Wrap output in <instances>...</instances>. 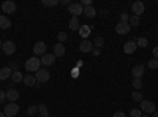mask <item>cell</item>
Returning <instances> with one entry per match:
<instances>
[{
    "label": "cell",
    "mask_w": 158,
    "mask_h": 117,
    "mask_svg": "<svg viewBox=\"0 0 158 117\" xmlns=\"http://www.w3.org/2000/svg\"><path fill=\"white\" fill-rule=\"evenodd\" d=\"M131 11L135 13V16H141L144 11H146V5H144L141 0H138V2H135L133 5H131Z\"/></svg>",
    "instance_id": "8992f818"
},
{
    "label": "cell",
    "mask_w": 158,
    "mask_h": 117,
    "mask_svg": "<svg viewBox=\"0 0 158 117\" xmlns=\"http://www.w3.org/2000/svg\"><path fill=\"white\" fill-rule=\"evenodd\" d=\"M130 16H128V13H120V22H128Z\"/></svg>",
    "instance_id": "e575fe53"
},
{
    "label": "cell",
    "mask_w": 158,
    "mask_h": 117,
    "mask_svg": "<svg viewBox=\"0 0 158 117\" xmlns=\"http://www.w3.org/2000/svg\"><path fill=\"white\" fill-rule=\"evenodd\" d=\"M11 27V21L6 18V16H3V15H0V29H3V30H6V29H10Z\"/></svg>",
    "instance_id": "ffe728a7"
},
{
    "label": "cell",
    "mask_w": 158,
    "mask_h": 117,
    "mask_svg": "<svg viewBox=\"0 0 158 117\" xmlns=\"http://www.w3.org/2000/svg\"><path fill=\"white\" fill-rule=\"evenodd\" d=\"M36 112H38V106H36V105H33V106H30V108L27 109V114H29V115H32V117H33Z\"/></svg>",
    "instance_id": "d6a6232c"
},
{
    "label": "cell",
    "mask_w": 158,
    "mask_h": 117,
    "mask_svg": "<svg viewBox=\"0 0 158 117\" xmlns=\"http://www.w3.org/2000/svg\"><path fill=\"white\" fill-rule=\"evenodd\" d=\"M131 74H133L135 77H142V74H144V65L142 63H139V65H135L133 68H131Z\"/></svg>",
    "instance_id": "9a60e30c"
},
{
    "label": "cell",
    "mask_w": 158,
    "mask_h": 117,
    "mask_svg": "<svg viewBox=\"0 0 158 117\" xmlns=\"http://www.w3.org/2000/svg\"><path fill=\"white\" fill-rule=\"evenodd\" d=\"M92 49H94V43L90 40H82L79 43V51L81 52H92Z\"/></svg>",
    "instance_id": "8fae6325"
},
{
    "label": "cell",
    "mask_w": 158,
    "mask_h": 117,
    "mask_svg": "<svg viewBox=\"0 0 158 117\" xmlns=\"http://www.w3.org/2000/svg\"><path fill=\"white\" fill-rule=\"evenodd\" d=\"M147 67H149L150 70H156V68H158V60H156V59L149 60V62H147Z\"/></svg>",
    "instance_id": "f546056e"
},
{
    "label": "cell",
    "mask_w": 158,
    "mask_h": 117,
    "mask_svg": "<svg viewBox=\"0 0 158 117\" xmlns=\"http://www.w3.org/2000/svg\"><path fill=\"white\" fill-rule=\"evenodd\" d=\"M82 67V60H77L76 62V68H81Z\"/></svg>",
    "instance_id": "7bdbcfd3"
},
{
    "label": "cell",
    "mask_w": 158,
    "mask_h": 117,
    "mask_svg": "<svg viewBox=\"0 0 158 117\" xmlns=\"http://www.w3.org/2000/svg\"><path fill=\"white\" fill-rule=\"evenodd\" d=\"M71 76H73V77H77V76H79V68H73V70H71Z\"/></svg>",
    "instance_id": "74e56055"
},
{
    "label": "cell",
    "mask_w": 158,
    "mask_h": 117,
    "mask_svg": "<svg viewBox=\"0 0 158 117\" xmlns=\"http://www.w3.org/2000/svg\"><path fill=\"white\" fill-rule=\"evenodd\" d=\"M33 54H35V57L44 56V54H46V43H43V41L35 43V46H33Z\"/></svg>",
    "instance_id": "9c48e42d"
},
{
    "label": "cell",
    "mask_w": 158,
    "mask_h": 117,
    "mask_svg": "<svg viewBox=\"0 0 158 117\" xmlns=\"http://www.w3.org/2000/svg\"><path fill=\"white\" fill-rule=\"evenodd\" d=\"M0 117H6V115H5V112H2V111H0Z\"/></svg>",
    "instance_id": "ee69618b"
},
{
    "label": "cell",
    "mask_w": 158,
    "mask_h": 117,
    "mask_svg": "<svg viewBox=\"0 0 158 117\" xmlns=\"http://www.w3.org/2000/svg\"><path fill=\"white\" fill-rule=\"evenodd\" d=\"M38 114L41 115V117H48L49 115V112H48V108H46V105H38Z\"/></svg>",
    "instance_id": "cb8c5ba5"
},
{
    "label": "cell",
    "mask_w": 158,
    "mask_h": 117,
    "mask_svg": "<svg viewBox=\"0 0 158 117\" xmlns=\"http://www.w3.org/2000/svg\"><path fill=\"white\" fill-rule=\"evenodd\" d=\"M22 82L27 86V87H35L36 86V79H35V76L33 74H27V76H24V79H22Z\"/></svg>",
    "instance_id": "e0dca14e"
},
{
    "label": "cell",
    "mask_w": 158,
    "mask_h": 117,
    "mask_svg": "<svg viewBox=\"0 0 158 117\" xmlns=\"http://www.w3.org/2000/svg\"><path fill=\"white\" fill-rule=\"evenodd\" d=\"M65 51H67V49H65V46L62 43H57L54 46V52H52V54H54L56 57H62V56H65Z\"/></svg>",
    "instance_id": "d6986e66"
},
{
    "label": "cell",
    "mask_w": 158,
    "mask_h": 117,
    "mask_svg": "<svg viewBox=\"0 0 158 117\" xmlns=\"http://www.w3.org/2000/svg\"><path fill=\"white\" fill-rule=\"evenodd\" d=\"M60 3H62V5H68V6L71 5V3H70V0H60Z\"/></svg>",
    "instance_id": "b9f144b4"
},
{
    "label": "cell",
    "mask_w": 158,
    "mask_h": 117,
    "mask_svg": "<svg viewBox=\"0 0 158 117\" xmlns=\"http://www.w3.org/2000/svg\"><path fill=\"white\" fill-rule=\"evenodd\" d=\"M41 65H44V67H49V65H54V62H56V56L54 54H49V52H46L44 56H41Z\"/></svg>",
    "instance_id": "7c38bea8"
},
{
    "label": "cell",
    "mask_w": 158,
    "mask_h": 117,
    "mask_svg": "<svg viewBox=\"0 0 158 117\" xmlns=\"http://www.w3.org/2000/svg\"><path fill=\"white\" fill-rule=\"evenodd\" d=\"M22 79H24V74H22V73L13 71V74H11V81H13V82H22Z\"/></svg>",
    "instance_id": "603a6c76"
},
{
    "label": "cell",
    "mask_w": 158,
    "mask_h": 117,
    "mask_svg": "<svg viewBox=\"0 0 158 117\" xmlns=\"http://www.w3.org/2000/svg\"><path fill=\"white\" fill-rule=\"evenodd\" d=\"M84 16H87V18H95L97 16V10L94 8V5L84 8Z\"/></svg>",
    "instance_id": "44dd1931"
},
{
    "label": "cell",
    "mask_w": 158,
    "mask_h": 117,
    "mask_svg": "<svg viewBox=\"0 0 158 117\" xmlns=\"http://www.w3.org/2000/svg\"><path fill=\"white\" fill-rule=\"evenodd\" d=\"M11 74H13V70L10 67H3L2 70H0V81L8 79V77H11Z\"/></svg>",
    "instance_id": "ac0fdd59"
},
{
    "label": "cell",
    "mask_w": 158,
    "mask_h": 117,
    "mask_svg": "<svg viewBox=\"0 0 158 117\" xmlns=\"http://www.w3.org/2000/svg\"><path fill=\"white\" fill-rule=\"evenodd\" d=\"M2 46H3V43H2V40H0V49H2Z\"/></svg>",
    "instance_id": "bcb514c9"
},
{
    "label": "cell",
    "mask_w": 158,
    "mask_h": 117,
    "mask_svg": "<svg viewBox=\"0 0 158 117\" xmlns=\"http://www.w3.org/2000/svg\"><path fill=\"white\" fill-rule=\"evenodd\" d=\"M144 117H149V115H144Z\"/></svg>",
    "instance_id": "7dc6e473"
},
{
    "label": "cell",
    "mask_w": 158,
    "mask_h": 117,
    "mask_svg": "<svg viewBox=\"0 0 158 117\" xmlns=\"http://www.w3.org/2000/svg\"><path fill=\"white\" fill-rule=\"evenodd\" d=\"M57 40H59L60 43L67 41V40H68V35H67V32H59V35H57Z\"/></svg>",
    "instance_id": "4dcf8cb0"
},
{
    "label": "cell",
    "mask_w": 158,
    "mask_h": 117,
    "mask_svg": "<svg viewBox=\"0 0 158 117\" xmlns=\"http://www.w3.org/2000/svg\"><path fill=\"white\" fill-rule=\"evenodd\" d=\"M19 109L21 108H19L18 103H8L3 109V112H5L6 117H16V114H19Z\"/></svg>",
    "instance_id": "3957f363"
},
{
    "label": "cell",
    "mask_w": 158,
    "mask_h": 117,
    "mask_svg": "<svg viewBox=\"0 0 158 117\" xmlns=\"http://www.w3.org/2000/svg\"><path fill=\"white\" fill-rule=\"evenodd\" d=\"M44 6H56V5H59L60 2H59V0H43V2H41Z\"/></svg>",
    "instance_id": "f1b7e54d"
},
{
    "label": "cell",
    "mask_w": 158,
    "mask_h": 117,
    "mask_svg": "<svg viewBox=\"0 0 158 117\" xmlns=\"http://www.w3.org/2000/svg\"><path fill=\"white\" fill-rule=\"evenodd\" d=\"M141 111H144L146 114H153V112H155V105H153V101L142 100V101H141Z\"/></svg>",
    "instance_id": "5b68a950"
},
{
    "label": "cell",
    "mask_w": 158,
    "mask_h": 117,
    "mask_svg": "<svg viewBox=\"0 0 158 117\" xmlns=\"http://www.w3.org/2000/svg\"><path fill=\"white\" fill-rule=\"evenodd\" d=\"M128 24L131 25V27H136V25H139V16H130V19H128Z\"/></svg>",
    "instance_id": "d4e9b609"
},
{
    "label": "cell",
    "mask_w": 158,
    "mask_h": 117,
    "mask_svg": "<svg viewBox=\"0 0 158 117\" xmlns=\"http://www.w3.org/2000/svg\"><path fill=\"white\" fill-rule=\"evenodd\" d=\"M153 117H158V111H155V112H153Z\"/></svg>",
    "instance_id": "f6af8a7d"
},
{
    "label": "cell",
    "mask_w": 158,
    "mask_h": 117,
    "mask_svg": "<svg viewBox=\"0 0 158 117\" xmlns=\"http://www.w3.org/2000/svg\"><path fill=\"white\" fill-rule=\"evenodd\" d=\"M2 49H3V52H5L6 56H11V54H15V52H16V44L13 43L11 40H8V41L3 43Z\"/></svg>",
    "instance_id": "30bf717a"
},
{
    "label": "cell",
    "mask_w": 158,
    "mask_h": 117,
    "mask_svg": "<svg viewBox=\"0 0 158 117\" xmlns=\"http://www.w3.org/2000/svg\"><path fill=\"white\" fill-rule=\"evenodd\" d=\"M136 44H138L139 48H146V46L149 44V41H147V38H144V36H139L138 40H136Z\"/></svg>",
    "instance_id": "484cf974"
},
{
    "label": "cell",
    "mask_w": 158,
    "mask_h": 117,
    "mask_svg": "<svg viewBox=\"0 0 158 117\" xmlns=\"http://www.w3.org/2000/svg\"><path fill=\"white\" fill-rule=\"evenodd\" d=\"M10 68H11L13 71H18V68H19V65H18L16 62H13V63H10Z\"/></svg>",
    "instance_id": "d590c367"
},
{
    "label": "cell",
    "mask_w": 158,
    "mask_h": 117,
    "mask_svg": "<svg viewBox=\"0 0 158 117\" xmlns=\"http://www.w3.org/2000/svg\"><path fill=\"white\" fill-rule=\"evenodd\" d=\"M79 27H81V24H79V18L71 16V19H70V29L71 30H79Z\"/></svg>",
    "instance_id": "7402d4cb"
},
{
    "label": "cell",
    "mask_w": 158,
    "mask_h": 117,
    "mask_svg": "<svg viewBox=\"0 0 158 117\" xmlns=\"http://www.w3.org/2000/svg\"><path fill=\"white\" fill-rule=\"evenodd\" d=\"M133 87H135V89H142V79H139V77H135V79H133Z\"/></svg>",
    "instance_id": "1f68e13d"
},
{
    "label": "cell",
    "mask_w": 158,
    "mask_h": 117,
    "mask_svg": "<svg viewBox=\"0 0 158 117\" xmlns=\"http://www.w3.org/2000/svg\"><path fill=\"white\" fill-rule=\"evenodd\" d=\"M90 33H92V25L84 24V25H81V27H79V35H81V38H84V40H87Z\"/></svg>",
    "instance_id": "5bb4252c"
},
{
    "label": "cell",
    "mask_w": 158,
    "mask_h": 117,
    "mask_svg": "<svg viewBox=\"0 0 158 117\" xmlns=\"http://www.w3.org/2000/svg\"><path fill=\"white\" fill-rule=\"evenodd\" d=\"M40 68H41V60L38 57H30L27 62H25V70L29 73H36Z\"/></svg>",
    "instance_id": "6da1fadb"
},
{
    "label": "cell",
    "mask_w": 158,
    "mask_h": 117,
    "mask_svg": "<svg viewBox=\"0 0 158 117\" xmlns=\"http://www.w3.org/2000/svg\"><path fill=\"white\" fill-rule=\"evenodd\" d=\"M6 98V92H3V90H0V103H3V100Z\"/></svg>",
    "instance_id": "8d00e7d4"
},
{
    "label": "cell",
    "mask_w": 158,
    "mask_h": 117,
    "mask_svg": "<svg viewBox=\"0 0 158 117\" xmlns=\"http://www.w3.org/2000/svg\"><path fill=\"white\" fill-rule=\"evenodd\" d=\"M130 29H131V25H130L128 22H118V24L115 25L117 35H127V33L130 32Z\"/></svg>",
    "instance_id": "ba28073f"
},
{
    "label": "cell",
    "mask_w": 158,
    "mask_h": 117,
    "mask_svg": "<svg viewBox=\"0 0 158 117\" xmlns=\"http://www.w3.org/2000/svg\"><path fill=\"white\" fill-rule=\"evenodd\" d=\"M103 44H104V38H103V36H97L95 40H94V46H95V48L100 49Z\"/></svg>",
    "instance_id": "4316f807"
},
{
    "label": "cell",
    "mask_w": 158,
    "mask_h": 117,
    "mask_svg": "<svg viewBox=\"0 0 158 117\" xmlns=\"http://www.w3.org/2000/svg\"><path fill=\"white\" fill-rule=\"evenodd\" d=\"M112 117H127V115H125L122 111H117V112H114V115H112Z\"/></svg>",
    "instance_id": "f35d334b"
},
{
    "label": "cell",
    "mask_w": 158,
    "mask_h": 117,
    "mask_svg": "<svg viewBox=\"0 0 158 117\" xmlns=\"http://www.w3.org/2000/svg\"><path fill=\"white\" fill-rule=\"evenodd\" d=\"M131 98H133L135 101H139V103H141V101L144 100V98H142V94L139 92V90H135V92L131 94Z\"/></svg>",
    "instance_id": "83f0119b"
},
{
    "label": "cell",
    "mask_w": 158,
    "mask_h": 117,
    "mask_svg": "<svg viewBox=\"0 0 158 117\" xmlns=\"http://www.w3.org/2000/svg\"><path fill=\"white\" fill-rule=\"evenodd\" d=\"M130 115L131 117H142V111L141 109H131L130 111Z\"/></svg>",
    "instance_id": "836d02e7"
},
{
    "label": "cell",
    "mask_w": 158,
    "mask_h": 117,
    "mask_svg": "<svg viewBox=\"0 0 158 117\" xmlns=\"http://www.w3.org/2000/svg\"><path fill=\"white\" fill-rule=\"evenodd\" d=\"M2 10H3V13L13 15V13H16V3L13 2V0H6V2L2 3Z\"/></svg>",
    "instance_id": "52a82bcc"
},
{
    "label": "cell",
    "mask_w": 158,
    "mask_h": 117,
    "mask_svg": "<svg viewBox=\"0 0 158 117\" xmlns=\"http://www.w3.org/2000/svg\"><path fill=\"white\" fill-rule=\"evenodd\" d=\"M92 54H94L95 57H98L100 56V49L98 48H94V49H92Z\"/></svg>",
    "instance_id": "ab89813d"
},
{
    "label": "cell",
    "mask_w": 158,
    "mask_h": 117,
    "mask_svg": "<svg viewBox=\"0 0 158 117\" xmlns=\"http://www.w3.org/2000/svg\"><path fill=\"white\" fill-rule=\"evenodd\" d=\"M6 98L11 101V103H16L18 100H19V92L16 89H10L8 92H6Z\"/></svg>",
    "instance_id": "2e32d148"
},
{
    "label": "cell",
    "mask_w": 158,
    "mask_h": 117,
    "mask_svg": "<svg viewBox=\"0 0 158 117\" xmlns=\"http://www.w3.org/2000/svg\"><path fill=\"white\" fill-rule=\"evenodd\" d=\"M152 52H153V59H156V60H158V46H156V48H153Z\"/></svg>",
    "instance_id": "60d3db41"
},
{
    "label": "cell",
    "mask_w": 158,
    "mask_h": 117,
    "mask_svg": "<svg viewBox=\"0 0 158 117\" xmlns=\"http://www.w3.org/2000/svg\"><path fill=\"white\" fill-rule=\"evenodd\" d=\"M136 49H138L136 41H127V43L123 44V52H125V54H133Z\"/></svg>",
    "instance_id": "4fadbf2b"
},
{
    "label": "cell",
    "mask_w": 158,
    "mask_h": 117,
    "mask_svg": "<svg viewBox=\"0 0 158 117\" xmlns=\"http://www.w3.org/2000/svg\"><path fill=\"white\" fill-rule=\"evenodd\" d=\"M16 117H18V115H16Z\"/></svg>",
    "instance_id": "681fc988"
},
{
    "label": "cell",
    "mask_w": 158,
    "mask_h": 117,
    "mask_svg": "<svg viewBox=\"0 0 158 117\" xmlns=\"http://www.w3.org/2000/svg\"><path fill=\"white\" fill-rule=\"evenodd\" d=\"M29 117H32V115H29Z\"/></svg>",
    "instance_id": "c3c4849f"
},
{
    "label": "cell",
    "mask_w": 158,
    "mask_h": 117,
    "mask_svg": "<svg viewBox=\"0 0 158 117\" xmlns=\"http://www.w3.org/2000/svg\"><path fill=\"white\" fill-rule=\"evenodd\" d=\"M68 13H71V16L79 18L81 15H84V6L81 5V2H79V3H71L68 6Z\"/></svg>",
    "instance_id": "277c9868"
},
{
    "label": "cell",
    "mask_w": 158,
    "mask_h": 117,
    "mask_svg": "<svg viewBox=\"0 0 158 117\" xmlns=\"http://www.w3.org/2000/svg\"><path fill=\"white\" fill-rule=\"evenodd\" d=\"M49 71L46 68H40L36 73H35V79H36V84H43V82H48L49 81Z\"/></svg>",
    "instance_id": "7a4b0ae2"
}]
</instances>
